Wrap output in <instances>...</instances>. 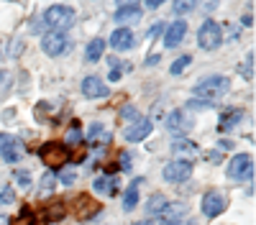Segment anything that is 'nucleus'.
I'll use <instances>...</instances> for the list:
<instances>
[{"instance_id": "obj_22", "label": "nucleus", "mask_w": 256, "mask_h": 225, "mask_svg": "<svg viewBox=\"0 0 256 225\" xmlns=\"http://www.w3.org/2000/svg\"><path fill=\"white\" fill-rule=\"evenodd\" d=\"M138 18H141V8L138 5H126V8L116 10L118 23H131V20H138Z\"/></svg>"}, {"instance_id": "obj_38", "label": "nucleus", "mask_w": 256, "mask_h": 225, "mask_svg": "<svg viewBox=\"0 0 256 225\" xmlns=\"http://www.w3.org/2000/svg\"><path fill=\"white\" fill-rule=\"evenodd\" d=\"M164 3H166V0H146V8H159Z\"/></svg>"}, {"instance_id": "obj_36", "label": "nucleus", "mask_w": 256, "mask_h": 225, "mask_svg": "<svg viewBox=\"0 0 256 225\" xmlns=\"http://www.w3.org/2000/svg\"><path fill=\"white\" fill-rule=\"evenodd\" d=\"M8 143H10V136L8 133H0V156H3V151L8 149Z\"/></svg>"}, {"instance_id": "obj_34", "label": "nucleus", "mask_w": 256, "mask_h": 225, "mask_svg": "<svg viewBox=\"0 0 256 225\" xmlns=\"http://www.w3.org/2000/svg\"><path fill=\"white\" fill-rule=\"evenodd\" d=\"M82 141V133H80V126L74 123V126L70 128V133H67V143H80Z\"/></svg>"}, {"instance_id": "obj_41", "label": "nucleus", "mask_w": 256, "mask_h": 225, "mask_svg": "<svg viewBox=\"0 0 256 225\" xmlns=\"http://www.w3.org/2000/svg\"><path fill=\"white\" fill-rule=\"evenodd\" d=\"M218 149H233V143H230V141H220Z\"/></svg>"}, {"instance_id": "obj_21", "label": "nucleus", "mask_w": 256, "mask_h": 225, "mask_svg": "<svg viewBox=\"0 0 256 225\" xmlns=\"http://www.w3.org/2000/svg\"><path fill=\"white\" fill-rule=\"evenodd\" d=\"M102 51H105V38H92L88 44V49H84V59L88 61H100Z\"/></svg>"}, {"instance_id": "obj_30", "label": "nucleus", "mask_w": 256, "mask_h": 225, "mask_svg": "<svg viewBox=\"0 0 256 225\" xmlns=\"http://www.w3.org/2000/svg\"><path fill=\"white\" fill-rule=\"evenodd\" d=\"M46 218H49V220H62V218H64V205H62V202H54L52 208L46 210Z\"/></svg>"}, {"instance_id": "obj_37", "label": "nucleus", "mask_w": 256, "mask_h": 225, "mask_svg": "<svg viewBox=\"0 0 256 225\" xmlns=\"http://www.w3.org/2000/svg\"><path fill=\"white\" fill-rule=\"evenodd\" d=\"M164 28H166L164 23H154V26H152V31H148V38H154V36H159V33L164 31Z\"/></svg>"}, {"instance_id": "obj_40", "label": "nucleus", "mask_w": 256, "mask_h": 225, "mask_svg": "<svg viewBox=\"0 0 256 225\" xmlns=\"http://www.w3.org/2000/svg\"><path fill=\"white\" fill-rule=\"evenodd\" d=\"M208 159H210L212 164H216V161H220V156H218V149H216V151H210V156H208Z\"/></svg>"}, {"instance_id": "obj_4", "label": "nucleus", "mask_w": 256, "mask_h": 225, "mask_svg": "<svg viewBox=\"0 0 256 225\" xmlns=\"http://www.w3.org/2000/svg\"><path fill=\"white\" fill-rule=\"evenodd\" d=\"M38 156H41V161H44L46 167L59 169L62 164L70 161V149L64 146V143H59V141H49V143H44V146L38 149Z\"/></svg>"}, {"instance_id": "obj_28", "label": "nucleus", "mask_w": 256, "mask_h": 225, "mask_svg": "<svg viewBox=\"0 0 256 225\" xmlns=\"http://www.w3.org/2000/svg\"><path fill=\"white\" fill-rule=\"evenodd\" d=\"M13 177H16V184H18L20 190H28V187H31V177H28V172H26V169L13 172Z\"/></svg>"}, {"instance_id": "obj_19", "label": "nucleus", "mask_w": 256, "mask_h": 225, "mask_svg": "<svg viewBox=\"0 0 256 225\" xmlns=\"http://www.w3.org/2000/svg\"><path fill=\"white\" fill-rule=\"evenodd\" d=\"M138 187H141V179H134L131 184H128V190L123 192V210L131 213L138 205Z\"/></svg>"}, {"instance_id": "obj_3", "label": "nucleus", "mask_w": 256, "mask_h": 225, "mask_svg": "<svg viewBox=\"0 0 256 225\" xmlns=\"http://www.w3.org/2000/svg\"><path fill=\"white\" fill-rule=\"evenodd\" d=\"M198 44L205 51H216L223 44V28H220V23H216V20H210V18L202 20V26L198 31Z\"/></svg>"}, {"instance_id": "obj_39", "label": "nucleus", "mask_w": 256, "mask_h": 225, "mask_svg": "<svg viewBox=\"0 0 256 225\" xmlns=\"http://www.w3.org/2000/svg\"><path fill=\"white\" fill-rule=\"evenodd\" d=\"M138 3H141V0H118L120 8H126V5H138Z\"/></svg>"}, {"instance_id": "obj_10", "label": "nucleus", "mask_w": 256, "mask_h": 225, "mask_svg": "<svg viewBox=\"0 0 256 225\" xmlns=\"http://www.w3.org/2000/svg\"><path fill=\"white\" fill-rule=\"evenodd\" d=\"M152 120L148 118H136L131 126H128L126 131H123V138L128 141V143H138V141H144L148 133H152Z\"/></svg>"}, {"instance_id": "obj_27", "label": "nucleus", "mask_w": 256, "mask_h": 225, "mask_svg": "<svg viewBox=\"0 0 256 225\" xmlns=\"http://www.w3.org/2000/svg\"><path fill=\"white\" fill-rule=\"evenodd\" d=\"M164 195H154L152 200H148V205H146V210H148V215H159L162 213V208H164Z\"/></svg>"}, {"instance_id": "obj_12", "label": "nucleus", "mask_w": 256, "mask_h": 225, "mask_svg": "<svg viewBox=\"0 0 256 225\" xmlns=\"http://www.w3.org/2000/svg\"><path fill=\"white\" fill-rule=\"evenodd\" d=\"M192 123H195V120H192L184 110H172V113L164 118V126L172 131V133H187L192 128Z\"/></svg>"}, {"instance_id": "obj_20", "label": "nucleus", "mask_w": 256, "mask_h": 225, "mask_svg": "<svg viewBox=\"0 0 256 225\" xmlns=\"http://www.w3.org/2000/svg\"><path fill=\"white\" fill-rule=\"evenodd\" d=\"M24 143H20V141H16V138H10V143H8V149L3 151V156H0V159H3V161H8V164H16V161H20V159H24Z\"/></svg>"}, {"instance_id": "obj_25", "label": "nucleus", "mask_w": 256, "mask_h": 225, "mask_svg": "<svg viewBox=\"0 0 256 225\" xmlns=\"http://www.w3.org/2000/svg\"><path fill=\"white\" fill-rule=\"evenodd\" d=\"M200 3V0H174L172 3V10L177 13V15H182V13H190V10H195V5Z\"/></svg>"}, {"instance_id": "obj_42", "label": "nucleus", "mask_w": 256, "mask_h": 225, "mask_svg": "<svg viewBox=\"0 0 256 225\" xmlns=\"http://www.w3.org/2000/svg\"><path fill=\"white\" fill-rule=\"evenodd\" d=\"M134 225H156L154 220H138V223H134Z\"/></svg>"}, {"instance_id": "obj_16", "label": "nucleus", "mask_w": 256, "mask_h": 225, "mask_svg": "<svg viewBox=\"0 0 256 225\" xmlns=\"http://www.w3.org/2000/svg\"><path fill=\"white\" fill-rule=\"evenodd\" d=\"M244 120V110L241 108H228V110H223L220 113V118H218V131H230L236 123H241Z\"/></svg>"}, {"instance_id": "obj_24", "label": "nucleus", "mask_w": 256, "mask_h": 225, "mask_svg": "<svg viewBox=\"0 0 256 225\" xmlns=\"http://www.w3.org/2000/svg\"><path fill=\"white\" fill-rule=\"evenodd\" d=\"M108 64H110V74H108V79H110V82H118L128 69H131V64H120V59H116V56H110V59H108Z\"/></svg>"}, {"instance_id": "obj_11", "label": "nucleus", "mask_w": 256, "mask_h": 225, "mask_svg": "<svg viewBox=\"0 0 256 225\" xmlns=\"http://www.w3.org/2000/svg\"><path fill=\"white\" fill-rule=\"evenodd\" d=\"M100 202L98 200H92L90 195H82V197H77L74 200V215L80 218V220H90V218H95V215H100Z\"/></svg>"}, {"instance_id": "obj_32", "label": "nucleus", "mask_w": 256, "mask_h": 225, "mask_svg": "<svg viewBox=\"0 0 256 225\" xmlns=\"http://www.w3.org/2000/svg\"><path fill=\"white\" fill-rule=\"evenodd\" d=\"M56 179H59L62 184H74L77 174H74V169H64V172H59V174H56Z\"/></svg>"}, {"instance_id": "obj_33", "label": "nucleus", "mask_w": 256, "mask_h": 225, "mask_svg": "<svg viewBox=\"0 0 256 225\" xmlns=\"http://www.w3.org/2000/svg\"><path fill=\"white\" fill-rule=\"evenodd\" d=\"M241 74H244L246 79L254 77V54H248V61H246V64H241Z\"/></svg>"}, {"instance_id": "obj_8", "label": "nucleus", "mask_w": 256, "mask_h": 225, "mask_svg": "<svg viewBox=\"0 0 256 225\" xmlns=\"http://www.w3.org/2000/svg\"><path fill=\"white\" fill-rule=\"evenodd\" d=\"M184 218H187V205L184 202H166L159 213L162 225H184Z\"/></svg>"}, {"instance_id": "obj_26", "label": "nucleus", "mask_w": 256, "mask_h": 225, "mask_svg": "<svg viewBox=\"0 0 256 225\" xmlns=\"http://www.w3.org/2000/svg\"><path fill=\"white\" fill-rule=\"evenodd\" d=\"M190 61H192V56H190V54H184V56L174 59V61H172V67H169V72H172L174 77H177V74H182V72L190 67Z\"/></svg>"}, {"instance_id": "obj_14", "label": "nucleus", "mask_w": 256, "mask_h": 225, "mask_svg": "<svg viewBox=\"0 0 256 225\" xmlns=\"http://www.w3.org/2000/svg\"><path fill=\"white\" fill-rule=\"evenodd\" d=\"M134 44H136V36H134L131 28H126V26L116 28L113 36H110V46L116 51H128V49H134Z\"/></svg>"}, {"instance_id": "obj_29", "label": "nucleus", "mask_w": 256, "mask_h": 225, "mask_svg": "<svg viewBox=\"0 0 256 225\" xmlns=\"http://www.w3.org/2000/svg\"><path fill=\"white\" fill-rule=\"evenodd\" d=\"M54 184H56V177L54 174H44V179H41V195H52V190H54Z\"/></svg>"}, {"instance_id": "obj_23", "label": "nucleus", "mask_w": 256, "mask_h": 225, "mask_svg": "<svg viewBox=\"0 0 256 225\" xmlns=\"http://www.w3.org/2000/svg\"><path fill=\"white\" fill-rule=\"evenodd\" d=\"M88 141H90V143H98V141L108 143V141H110V133L105 131L102 123H92V126L88 128Z\"/></svg>"}, {"instance_id": "obj_1", "label": "nucleus", "mask_w": 256, "mask_h": 225, "mask_svg": "<svg viewBox=\"0 0 256 225\" xmlns=\"http://www.w3.org/2000/svg\"><path fill=\"white\" fill-rule=\"evenodd\" d=\"M230 90V82L228 77L223 74H208L202 79H198V85L192 87V92H195V97H200L202 102H218L220 97H226V92Z\"/></svg>"}, {"instance_id": "obj_13", "label": "nucleus", "mask_w": 256, "mask_h": 225, "mask_svg": "<svg viewBox=\"0 0 256 225\" xmlns=\"http://www.w3.org/2000/svg\"><path fill=\"white\" fill-rule=\"evenodd\" d=\"M184 36H187V23H184V20H174L172 26L164 28V46L166 49L180 46L182 41H184Z\"/></svg>"}, {"instance_id": "obj_7", "label": "nucleus", "mask_w": 256, "mask_h": 225, "mask_svg": "<svg viewBox=\"0 0 256 225\" xmlns=\"http://www.w3.org/2000/svg\"><path fill=\"white\" fill-rule=\"evenodd\" d=\"M70 46V41H67V31H49L41 36V49H44L49 56H59L64 54Z\"/></svg>"}, {"instance_id": "obj_2", "label": "nucleus", "mask_w": 256, "mask_h": 225, "mask_svg": "<svg viewBox=\"0 0 256 225\" xmlns=\"http://www.w3.org/2000/svg\"><path fill=\"white\" fill-rule=\"evenodd\" d=\"M44 23L52 31H67L74 23V10L70 5H52L44 10Z\"/></svg>"}, {"instance_id": "obj_15", "label": "nucleus", "mask_w": 256, "mask_h": 225, "mask_svg": "<svg viewBox=\"0 0 256 225\" xmlns=\"http://www.w3.org/2000/svg\"><path fill=\"white\" fill-rule=\"evenodd\" d=\"M108 92H110L108 85H105L100 77H84V79H82V95H84V97L98 100V97H105Z\"/></svg>"}, {"instance_id": "obj_5", "label": "nucleus", "mask_w": 256, "mask_h": 225, "mask_svg": "<svg viewBox=\"0 0 256 225\" xmlns=\"http://www.w3.org/2000/svg\"><path fill=\"white\" fill-rule=\"evenodd\" d=\"M228 177L236 182H246L254 177V159L248 154H236L228 164Z\"/></svg>"}, {"instance_id": "obj_18", "label": "nucleus", "mask_w": 256, "mask_h": 225, "mask_svg": "<svg viewBox=\"0 0 256 225\" xmlns=\"http://www.w3.org/2000/svg\"><path fill=\"white\" fill-rule=\"evenodd\" d=\"M92 187H95V192H100V195H118V182H116V177H110V174L98 177Z\"/></svg>"}, {"instance_id": "obj_17", "label": "nucleus", "mask_w": 256, "mask_h": 225, "mask_svg": "<svg viewBox=\"0 0 256 225\" xmlns=\"http://www.w3.org/2000/svg\"><path fill=\"white\" fill-rule=\"evenodd\" d=\"M172 154H177V156H187V161H190V156H198L200 149H198V143H195V141H190V138H177V141L172 143Z\"/></svg>"}, {"instance_id": "obj_9", "label": "nucleus", "mask_w": 256, "mask_h": 225, "mask_svg": "<svg viewBox=\"0 0 256 225\" xmlns=\"http://www.w3.org/2000/svg\"><path fill=\"white\" fill-rule=\"evenodd\" d=\"M226 208H228V197L220 192H205V197L200 202V210L205 218H218Z\"/></svg>"}, {"instance_id": "obj_31", "label": "nucleus", "mask_w": 256, "mask_h": 225, "mask_svg": "<svg viewBox=\"0 0 256 225\" xmlns=\"http://www.w3.org/2000/svg\"><path fill=\"white\" fill-rule=\"evenodd\" d=\"M136 118H141V115H138V110L134 105H123L120 108V120H136Z\"/></svg>"}, {"instance_id": "obj_35", "label": "nucleus", "mask_w": 256, "mask_h": 225, "mask_svg": "<svg viewBox=\"0 0 256 225\" xmlns=\"http://www.w3.org/2000/svg\"><path fill=\"white\" fill-rule=\"evenodd\" d=\"M16 200V195H13V187H0V202H13Z\"/></svg>"}, {"instance_id": "obj_6", "label": "nucleus", "mask_w": 256, "mask_h": 225, "mask_svg": "<svg viewBox=\"0 0 256 225\" xmlns=\"http://www.w3.org/2000/svg\"><path fill=\"white\" fill-rule=\"evenodd\" d=\"M164 182H172V184H180V182H187L192 177V161L187 159H177V161H169L164 172H162Z\"/></svg>"}]
</instances>
